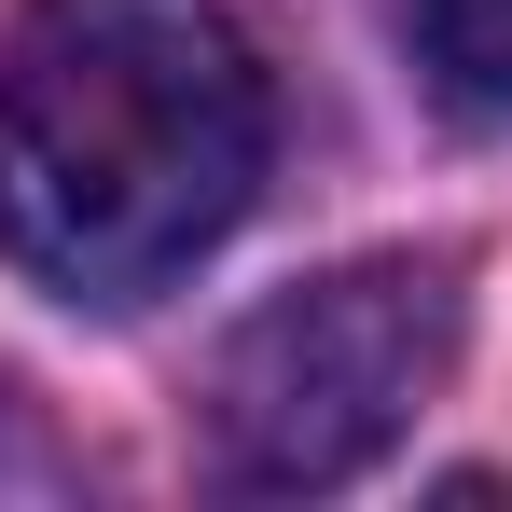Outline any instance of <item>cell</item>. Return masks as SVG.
I'll list each match as a JSON object with an SVG mask.
<instances>
[{"instance_id": "cell-2", "label": "cell", "mask_w": 512, "mask_h": 512, "mask_svg": "<svg viewBox=\"0 0 512 512\" xmlns=\"http://www.w3.org/2000/svg\"><path fill=\"white\" fill-rule=\"evenodd\" d=\"M443 374H457V263L443 250L333 263V277L277 291L263 319H236L222 374H208V457L250 499L360 485L429 416Z\"/></svg>"}, {"instance_id": "cell-1", "label": "cell", "mask_w": 512, "mask_h": 512, "mask_svg": "<svg viewBox=\"0 0 512 512\" xmlns=\"http://www.w3.org/2000/svg\"><path fill=\"white\" fill-rule=\"evenodd\" d=\"M277 97L222 0H42L0 56V250L70 305H153L263 194Z\"/></svg>"}, {"instance_id": "cell-3", "label": "cell", "mask_w": 512, "mask_h": 512, "mask_svg": "<svg viewBox=\"0 0 512 512\" xmlns=\"http://www.w3.org/2000/svg\"><path fill=\"white\" fill-rule=\"evenodd\" d=\"M416 56L471 125H512V0H416Z\"/></svg>"}]
</instances>
